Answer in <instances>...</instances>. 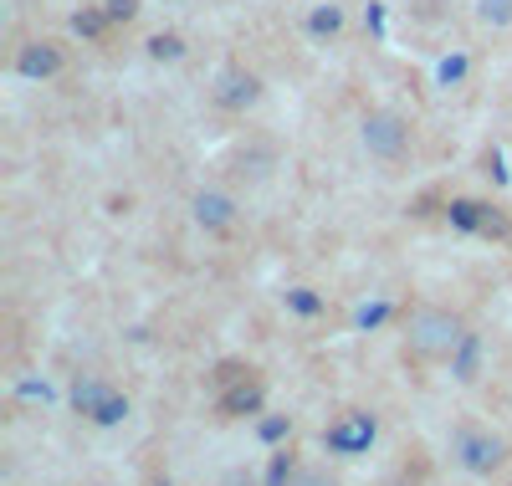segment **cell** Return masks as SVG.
<instances>
[{"mask_svg": "<svg viewBox=\"0 0 512 486\" xmlns=\"http://www.w3.org/2000/svg\"><path fill=\"white\" fill-rule=\"evenodd\" d=\"M466 338V323L446 307H415L410 323H405V359L410 364H441L461 348Z\"/></svg>", "mask_w": 512, "mask_h": 486, "instance_id": "cell-1", "label": "cell"}, {"mask_svg": "<svg viewBox=\"0 0 512 486\" xmlns=\"http://www.w3.org/2000/svg\"><path fill=\"white\" fill-rule=\"evenodd\" d=\"M451 456L461 471H472V476H492L502 461H507V446H502V435L492 430H477V425H461L451 435Z\"/></svg>", "mask_w": 512, "mask_h": 486, "instance_id": "cell-2", "label": "cell"}, {"mask_svg": "<svg viewBox=\"0 0 512 486\" xmlns=\"http://www.w3.org/2000/svg\"><path fill=\"white\" fill-rule=\"evenodd\" d=\"M72 405H77V415H88L93 425H118L128 415V400L113 384H103V379H77L72 384Z\"/></svg>", "mask_w": 512, "mask_h": 486, "instance_id": "cell-3", "label": "cell"}, {"mask_svg": "<svg viewBox=\"0 0 512 486\" xmlns=\"http://www.w3.org/2000/svg\"><path fill=\"white\" fill-rule=\"evenodd\" d=\"M374 435H379V420L364 415V410H349V415H338L328 430H323V446L333 456H364L374 446Z\"/></svg>", "mask_w": 512, "mask_h": 486, "instance_id": "cell-4", "label": "cell"}, {"mask_svg": "<svg viewBox=\"0 0 512 486\" xmlns=\"http://www.w3.org/2000/svg\"><path fill=\"white\" fill-rule=\"evenodd\" d=\"M359 139H364V149H369L374 159H400V154H405V144H410V128H405V118H400V113L379 108V113H369V118H364Z\"/></svg>", "mask_w": 512, "mask_h": 486, "instance_id": "cell-5", "label": "cell"}, {"mask_svg": "<svg viewBox=\"0 0 512 486\" xmlns=\"http://www.w3.org/2000/svg\"><path fill=\"white\" fill-rule=\"evenodd\" d=\"M446 220H451L456 231H466V236H497V241L512 236V220L502 210L482 205V200H451L446 205Z\"/></svg>", "mask_w": 512, "mask_h": 486, "instance_id": "cell-6", "label": "cell"}, {"mask_svg": "<svg viewBox=\"0 0 512 486\" xmlns=\"http://www.w3.org/2000/svg\"><path fill=\"white\" fill-rule=\"evenodd\" d=\"M190 210H195V226H200V231H210V236H221V231H231V226H236V200H231V195H221V190H200Z\"/></svg>", "mask_w": 512, "mask_h": 486, "instance_id": "cell-7", "label": "cell"}, {"mask_svg": "<svg viewBox=\"0 0 512 486\" xmlns=\"http://www.w3.org/2000/svg\"><path fill=\"white\" fill-rule=\"evenodd\" d=\"M262 405H267L262 379H246V384H231V389L216 394V410H221L226 420H251V415H262Z\"/></svg>", "mask_w": 512, "mask_h": 486, "instance_id": "cell-8", "label": "cell"}, {"mask_svg": "<svg viewBox=\"0 0 512 486\" xmlns=\"http://www.w3.org/2000/svg\"><path fill=\"white\" fill-rule=\"evenodd\" d=\"M16 72L31 77V82H47L62 72V47L57 41H26V47L16 52Z\"/></svg>", "mask_w": 512, "mask_h": 486, "instance_id": "cell-9", "label": "cell"}, {"mask_svg": "<svg viewBox=\"0 0 512 486\" xmlns=\"http://www.w3.org/2000/svg\"><path fill=\"white\" fill-rule=\"evenodd\" d=\"M256 98H262V82H256L251 72H241V67H226V72H221V82H216V103H221V108L241 113V108H251Z\"/></svg>", "mask_w": 512, "mask_h": 486, "instance_id": "cell-10", "label": "cell"}, {"mask_svg": "<svg viewBox=\"0 0 512 486\" xmlns=\"http://www.w3.org/2000/svg\"><path fill=\"white\" fill-rule=\"evenodd\" d=\"M477 364H482V338L466 333L461 348L451 353V374H456V379H477Z\"/></svg>", "mask_w": 512, "mask_h": 486, "instance_id": "cell-11", "label": "cell"}, {"mask_svg": "<svg viewBox=\"0 0 512 486\" xmlns=\"http://www.w3.org/2000/svg\"><path fill=\"white\" fill-rule=\"evenodd\" d=\"M108 26H113V21H108V11H103V6H82V11L72 16V31H77L82 41H98Z\"/></svg>", "mask_w": 512, "mask_h": 486, "instance_id": "cell-12", "label": "cell"}, {"mask_svg": "<svg viewBox=\"0 0 512 486\" xmlns=\"http://www.w3.org/2000/svg\"><path fill=\"white\" fill-rule=\"evenodd\" d=\"M308 31H313L318 41H323V36H338V31H344V11H338V6H313Z\"/></svg>", "mask_w": 512, "mask_h": 486, "instance_id": "cell-13", "label": "cell"}, {"mask_svg": "<svg viewBox=\"0 0 512 486\" xmlns=\"http://www.w3.org/2000/svg\"><path fill=\"white\" fill-rule=\"evenodd\" d=\"M282 302H287V313H297V318H318L323 313V297L313 287H292Z\"/></svg>", "mask_w": 512, "mask_h": 486, "instance_id": "cell-14", "label": "cell"}, {"mask_svg": "<svg viewBox=\"0 0 512 486\" xmlns=\"http://www.w3.org/2000/svg\"><path fill=\"white\" fill-rule=\"evenodd\" d=\"M149 57L154 62H180L185 57V41L175 31H159V36H149Z\"/></svg>", "mask_w": 512, "mask_h": 486, "instance_id": "cell-15", "label": "cell"}, {"mask_svg": "<svg viewBox=\"0 0 512 486\" xmlns=\"http://www.w3.org/2000/svg\"><path fill=\"white\" fill-rule=\"evenodd\" d=\"M246 379H256V369L241 364V359H226V364H216V374H210L216 389H231V384H246Z\"/></svg>", "mask_w": 512, "mask_h": 486, "instance_id": "cell-16", "label": "cell"}, {"mask_svg": "<svg viewBox=\"0 0 512 486\" xmlns=\"http://www.w3.org/2000/svg\"><path fill=\"white\" fill-rule=\"evenodd\" d=\"M292 476H297L292 451H277V456H272V466H267V486H292Z\"/></svg>", "mask_w": 512, "mask_h": 486, "instance_id": "cell-17", "label": "cell"}, {"mask_svg": "<svg viewBox=\"0 0 512 486\" xmlns=\"http://www.w3.org/2000/svg\"><path fill=\"white\" fill-rule=\"evenodd\" d=\"M256 435H262L267 446H277V440H287V435H292V420H287V415H267L262 425H256Z\"/></svg>", "mask_w": 512, "mask_h": 486, "instance_id": "cell-18", "label": "cell"}, {"mask_svg": "<svg viewBox=\"0 0 512 486\" xmlns=\"http://www.w3.org/2000/svg\"><path fill=\"white\" fill-rule=\"evenodd\" d=\"M477 16H482L487 26H507V21H512V0H482Z\"/></svg>", "mask_w": 512, "mask_h": 486, "instance_id": "cell-19", "label": "cell"}, {"mask_svg": "<svg viewBox=\"0 0 512 486\" xmlns=\"http://www.w3.org/2000/svg\"><path fill=\"white\" fill-rule=\"evenodd\" d=\"M103 11H108L113 26H128V21L139 16V0H103Z\"/></svg>", "mask_w": 512, "mask_h": 486, "instance_id": "cell-20", "label": "cell"}, {"mask_svg": "<svg viewBox=\"0 0 512 486\" xmlns=\"http://www.w3.org/2000/svg\"><path fill=\"white\" fill-rule=\"evenodd\" d=\"M466 72H472V62H466V57H446V62H441V72H436V77H441V82H446V87H456V82H461V77H466Z\"/></svg>", "mask_w": 512, "mask_h": 486, "instance_id": "cell-21", "label": "cell"}, {"mask_svg": "<svg viewBox=\"0 0 512 486\" xmlns=\"http://www.w3.org/2000/svg\"><path fill=\"white\" fill-rule=\"evenodd\" d=\"M359 328H379V323H390V302H374V307H359Z\"/></svg>", "mask_w": 512, "mask_h": 486, "instance_id": "cell-22", "label": "cell"}, {"mask_svg": "<svg viewBox=\"0 0 512 486\" xmlns=\"http://www.w3.org/2000/svg\"><path fill=\"white\" fill-rule=\"evenodd\" d=\"M292 486H338L328 471H318V466H297V476H292Z\"/></svg>", "mask_w": 512, "mask_h": 486, "instance_id": "cell-23", "label": "cell"}, {"mask_svg": "<svg viewBox=\"0 0 512 486\" xmlns=\"http://www.w3.org/2000/svg\"><path fill=\"white\" fill-rule=\"evenodd\" d=\"M21 400H41V405H47L52 389H47V384H21Z\"/></svg>", "mask_w": 512, "mask_h": 486, "instance_id": "cell-24", "label": "cell"}, {"mask_svg": "<svg viewBox=\"0 0 512 486\" xmlns=\"http://www.w3.org/2000/svg\"><path fill=\"white\" fill-rule=\"evenodd\" d=\"M154 486H169V481H154Z\"/></svg>", "mask_w": 512, "mask_h": 486, "instance_id": "cell-25", "label": "cell"}]
</instances>
